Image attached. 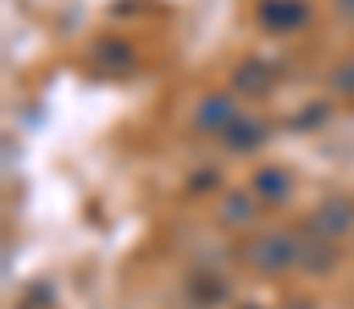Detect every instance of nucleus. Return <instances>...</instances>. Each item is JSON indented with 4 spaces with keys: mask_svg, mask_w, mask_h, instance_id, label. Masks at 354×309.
<instances>
[{
    "mask_svg": "<svg viewBox=\"0 0 354 309\" xmlns=\"http://www.w3.org/2000/svg\"><path fill=\"white\" fill-rule=\"evenodd\" d=\"M346 223H351V206L346 203H330L322 214H317L322 235H338V231H346Z\"/></svg>",
    "mask_w": 354,
    "mask_h": 309,
    "instance_id": "2",
    "label": "nucleus"
},
{
    "mask_svg": "<svg viewBox=\"0 0 354 309\" xmlns=\"http://www.w3.org/2000/svg\"><path fill=\"white\" fill-rule=\"evenodd\" d=\"M292 256H297V243H292L288 235H264V239H256V243H252V260H256L264 272L284 268Z\"/></svg>",
    "mask_w": 354,
    "mask_h": 309,
    "instance_id": "1",
    "label": "nucleus"
}]
</instances>
